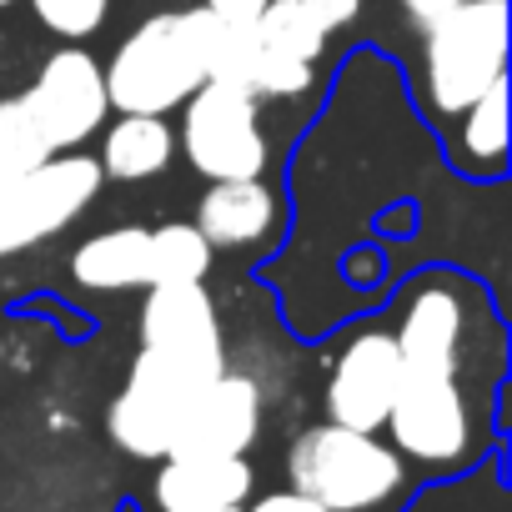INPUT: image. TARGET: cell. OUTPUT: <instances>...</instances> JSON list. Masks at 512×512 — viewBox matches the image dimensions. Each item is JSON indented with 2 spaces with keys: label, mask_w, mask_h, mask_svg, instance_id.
<instances>
[{
  "label": "cell",
  "mask_w": 512,
  "mask_h": 512,
  "mask_svg": "<svg viewBox=\"0 0 512 512\" xmlns=\"http://www.w3.org/2000/svg\"><path fill=\"white\" fill-rule=\"evenodd\" d=\"M216 11H161L141 21L121 51L111 56L106 101L121 116H166L206 81V46H211Z\"/></svg>",
  "instance_id": "obj_1"
},
{
  "label": "cell",
  "mask_w": 512,
  "mask_h": 512,
  "mask_svg": "<svg viewBox=\"0 0 512 512\" xmlns=\"http://www.w3.org/2000/svg\"><path fill=\"white\" fill-rule=\"evenodd\" d=\"M226 372V352H201V347H141L126 387L116 392L106 412V432L121 452L131 457H166L181 412L191 397Z\"/></svg>",
  "instance_id": "obj_2"
},
{
  "label": "cell",
  "mask_w": 512,
  "mask_h": 512,
  "mask_svg": "<svg viewBox=\"0 0 512 512\" xmlns=\"http://www.w3.org/2000/svg\"><path fill=\"white\" fill-rule=\"evenodd\" d=\"M292 487L307 492L312 502H322L327 512H367L382 507L397 487H402V452L377 442L372 432L342 427V422H322L307 427L292 442L287 457Z\"/></svg>",
  "instance_id": "obj_3"
},
{
  "label": "cell",
  "mask_w": 512,
  "mask_h": 512,
  "mask_svg": "<svg viewBox=\"0 0 512 512\" xmlns=\"http://www.w3.org/2000/svg\"><path fill=\"white\" fill-rule=\"evenodd\" d=\"M427 31V91L442 116H462L507 76V0H457Z\"/></svg>",
  "instance_id": "obj_4"
},
{
  "label": "cell",
  "mask_w": 512,
  "mask_h": 512,
  "mask_svg": "<svg viewBox=\"0 0 512 512\" xmlns=\"http://www.w3.org/2000/svg\"><path fill=\"white\" fill-rule=\"evenodd\" d=\"M101 161L91 156H51L21 176L0 181V256L31 251L66 231L101 191Z\"/></svg>",
  "instance_id": "obj_5"
},
{
  "label": "cell",
  "mask_w": 512,
  "mask_h": 512,
  "mask_svg": "<svg viewBox=\"0 0 512 512\" xmlns=\"http://www.w3.org/2000/svg\"><path fill=\"white\" fill-rule=\"evenodd\" d=\"M181 106H186L181 146L206 181H251L267 171V141H262V126H256V96L221 86V81H201Z\"/></svg>",
  "instance_id": "obj_6"
},
{
  "label": "cell",
  "mask_w": 512,
  "mask_h": 512,
  "mask_svg": "<svg viewBox=\"0 0 512 512\" xmlns=\"http://www.w3.org/2000/svg\"><path fill=\"white\" fill-rule=\"evenodd\" d=\"M457 367H417L397 362V392L387 407L392 447L427 467H447L467 452V402L457 392Z\"/></svg>",
  "instance_id": "obj_7"
},
{
  "label": "cell",
  "mask_w": 512,
  "mask_h": 512,
  "mask_svg": "<svg viewBox=\"0 0 512 512\" xmlns=\"http://www.w3.org/2000/svg\"><path fill=\"white\" fill-rule=\"evenodd\" d=\"M26 101H31V111H36V121L51 136L56 151H76L81 141H91L101 131L106 111H111L106 76H101L96 56H86L81 46H61L41 66V76L26 91Z\"/></svg>",
  "instance_id": "obj_8"
},
{
  "label": "cell",
  "mask_w": 512,
  "mask_h": 512,
  "mask_svg": "<svg viewBox=\"0 0 512 512\" xmlns=\"http://www.w3.org/2000/svg\"><path fill=\"white\" fill-rule=\"evenodd\" d=\"M262 427V392L241 372L211 377L176 422L166 457H246Z\"/></svg>",
  "instance_id": "obj_9"
},
{
  "label": "cell",
  "mask_w": 512,
  "mask_h": 512,
  "mask_svg": "<svg viewBox=\"0 0 512 512\" xmlns=\"http://www.w3.org/2000/svg\"><path fill=\"white\" fill-rule=\"evenodd\" d=\"M397 392V342L392 332H362L332 367L327 382V417L357 432H377L387 422Z\"/></svg>",
  "instance_id": "obj_10"
},
{
  "label": "cell",
  "mask_w": 512,
  "mask_h": 512,
  "mask_svg": "<svg viewBox=\"0 0 512 512\" xmlns=\"http://www.w3.org/2000/svg\"><path fill=\"white\" fill-rule=\"evenodd\" d=\"M251 462L246 457H166L156 472V507L161 512H241L251 497Z\"/></svg>",
  "instance_id": "obj_11"
},
{
  "label": "cell",
  "mask_w": 512,
  "mask_h": 512,
  "mask_svg": "<svg viewBox=\"0 0 512 512\" xmlns=\"http://www.w3.org/2000/svg\"><path fill=\"white\" fill-rule=\"evenodd\" d=\"M141 347H201V352H226L221 347V322L206 282H166L146 287L141 307Z\"/></svg>",
  "instance_id": "obj_12"
},
{
  "label": "cell",
  "mask_w": 512,
  "mask_h": 512,
  "mask_svg": "<svg viewBox=\"0 0 512 512\" xmlns=\"http://www.w3.org/2000/svg\"><path fill=\"white\" fill-rule=\"evenodd\" d=\"M71 277L86 292H126L151 287V231L146 226H116L76 246Z\"/></svg>",
  "instance_id": "obj_13"
},
{
  "label": "cell",
  "mask_w": 512,
  "mask_h": 512,
  "mask_svg": "<svg viewBox=\"0 0 512 512\" xmlns=\"http://www.w3.org/2000/svg\"><path fill=\"white\" fill-rule=\"evenodd\" d=\"M277 221V201L262 181H211V191L201 196L196 211V231L211 246H251L262 241Z\"/></svg>",
  "instance_id": "obj_14"
},
{
  "label": "cell",
  "mask_w": 512,
  "mask_h": 512,
  "mask_svg": "<svg viewBox=\"0 0 512 512\" xmlns=\"http://www.w3.org/2000/svg\"><path fill=\"white\" fill-rule=\"evenodd\" d=\"M457 337H462V307L452 292L427 287L412 297L402 327H397V362L417 367H457Z\"/></svg>",
  "instance_id": "obj_15"
},
{
  "label": "cell",
  "mask_w": 512,
  "mask_h": 512,
  "mask_svg": "<svg viewBox=\"0 0 512 512\" xmlns=\"http://www.w3.org/2000/svg\"><path fill=\"white\" fill-rule=\"evenodd\" d=\"M176 151V136L161 116H121L111 131H106V146H101V176L111 181H146L156 171H166Z\"/></svg>",
  "instance_id": "obj_16"
},
{
  "label": "cell",
  "mask_w": 512,
  "mask_h": 512,
  "mask_svg": "<svg viewBox=\"0 0 512 512\" xmlns=\"http://www.w3.org/2000/svg\"><path fill=\"white\" fill-rule=\"evenodd\" d=\"M211 251H216V246H211L191 221L151 226V287H166V282H206Z\"/></svg>",
  "instance_id": "obj_17"
},
{
  "label": "cell",
  "mask_w": 512,
  "mask_h": 512,
  "mask_svg": "<svg viewBox=\"0 0 512 512\" xmlns=\"http://www.w3.org/2000/svg\"><path fill=\"white\" fill-rule=\"evenodd\" d=\"M51 156H56V146L41 131L31 101L26 96H6V101H0V181L21 176V171H31V166H41Z\"/></svg>",
  "instance_id": "obj_18"
},
{
  "label": "cell",
  "mask_w": 512,
  "mask_h": 512,
  "mask_svg": "<svg viewBox=\"0 0 512 512\" xmlns=\"http://www.w3.org/2000/svg\"><path fill=\"white\" fill-rule=\"evenodd\" d=\"M256 31H262L272 46H282V51L312 61V66L327 46V31L312 21V11L302 6V0H267V11L256 16Z\"/></svg>",
  "instance_id": "obj_19"
},
{
  "label": "cell",
  "mask_w": 512,
  "mask_h": 512,
  "mask_svg": "<svg viewBox=\"0 0 512 512\" xmlns=\"http://www.w3.org/2000/svg\"><path fill=\"white\" fill-rule=\"evenodd\" d=\"M467 126H462V146H467V156H477V161H497L502 151H507V76L502 81H492L467 111Z\"/></svg>",
  "instance_id": "obj_20"
},
{
  "label": "cell",
  "mask_w": 512,
  "mask_h": 512,
  "mask_svg": "<svg viewBox=\"0 0 512 512\" xmlns=\"http://www.w3.org/2000/svg\"><path fill=\"white\" fill-rule=\"evenodd\" d=\"M31 11H36V21H41L51 36H61V41H86V36L101 31L111 0H31Z\"/></svg>",
  "instance_id": "obj_21"
},
{
  "label": "cell",
  "mask_w": 512,
  "mask_h": 512,
  "mask_svg": "<svg viewBox=\"0 0 512 512\" xmlns=\"http://www.w3.org/2000/svg\"><path fill=\"white\" fill-rule=\"evenodd\" d=\"M302 6H307V11H312V21L332 36V31H342V26H352V21H357L362 0H302Z\"/></svg>",
  "instance_id": "obj_22"
},
{
  "label": "cell",
  "mask_w": 512,
  "mask_h": 512,
  "mask_svg": "<svg viewBox=\"0 0 512 512\" xmlns=\"http://www.w3.org/2000/svg\"><path fill=\"white\" fill-rule=\"evenodd\" d=\"M241 512H327L322 502H312L307 492H272V497H256V502H246Z\"/></svg>",
  "instance_id": "obj_23"
},
{
  "label": "cell",
  "mask_w": 512,
  "mask_h": 512,
  "mask_svg": "<svg viewBox=\"0 0 512 512\" xmlns=\"http://www.w3.org/2000/svg\"><path fill=\"white\" fill-rule=\"evenodd\" d=\"M206 11H216V16H226V21H256L267 11V0H201Z\"/></svg>",
  "instance_id": "obj_24"
},
{
  "label": "cell",
  "mask_w": 512,
  "mask_h": 512,
  "mask_svg": "<svg viewBox=\"0 0 512 512\" xmlns=\"http://www.w3.org/2000/svg\"><path fill=\"white\" fill-rule=\"evenodd\" d=\"M452 6H457V0H402V11H407L417 26H432V21H437L442 11H452Z\"/></svg>",
  "instance_id": "obj_25"
},
{
  "label": "cell",
  "mask_w": 512,
  "mask_h": 512,
  "mask_svg": "<svg viewBox=\"0 0 512 512\" xmlns=\"http://www.w3.org/2000/svg\"><path fill=\"white\" fill-rule=\"evenodd\" d=\"M6 6H16V0H0V11H6Z\"/></svg>",
  "instance_id": "obj_26"
}]
</instances>
